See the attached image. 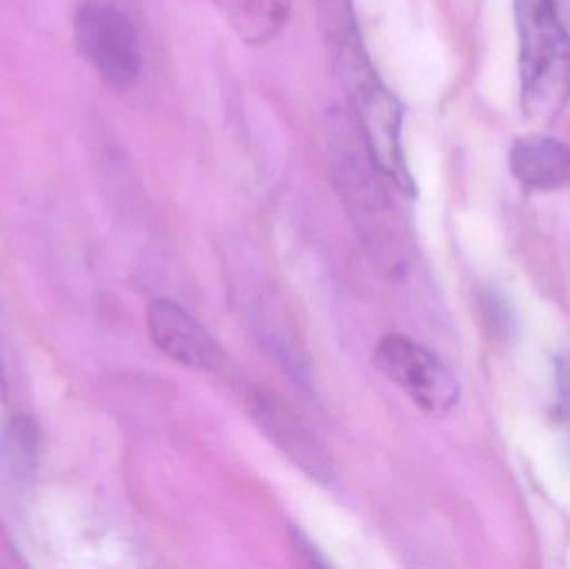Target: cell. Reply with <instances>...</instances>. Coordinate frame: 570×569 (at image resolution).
Listing matches in <instances>:
<instances>
[{"label":"cell","mask_w":570,"mask_h":569,"mask_svg":"<svg viewBox=\"0 0 570 569\" xmlns=\"http://www.w3.org/2000/svg\"><path fill=\"white\" fill-rule=\"evenodd\" d=\"M315 2L325 46L354 110L355 124L382 173L402 193L414 196V180L402 150V109L368 57L352 0Z\"/></svg>","instance_id":"obj_1"},{"label":"cell","mask_w":570,"mask_h":569,"mask_svg":"<svg viewBox=\"0 0 570 569\" xmlns=\"http://www.w3.org/2000/svg\"><path fill=\"white\" fill-rule=\"evenodd\" d=\"M521 107L532 122H551L570 99V36L554 0H515Z\"/></svg>","instance_id":"obj_2"},{"label":"cell","mask_w":570,"mask_h":569,"mask_svg":"<svg viewBox=\"0 0 570 569\" xmlns=\"http://www.w3.org/2000/svg\"><path fill=\"white\" fill-rule=\"evenodd\" d=\"M80 53L116 92L136 86L142 67L139 36L132 20L117 7L90 3L80 9L76 20Z\"/></svg>","instance_id":"obj_3"},{"label":"cell","mask_w":570,"mask_h":569,"mask_svg":"<svg viewBox=\"0 0 570 569\" xmlns=\"http://www.w3.org/2000/svg\"><path fill=\"white\" fill-rule=\"evenodd\" d=\"M374 366L428 413H445L459 400L458 377L428 347L402 334L382 337L372 354Z\"/></svg>","instance_id":"obj_4"},{"label":"cell","mask_w":570,"mask_h":569,"mask_svg":"<svg viewBox=\"0 0 570 569\" xmlns=\"http://www.w3.org/2000/svg\"><path fill=\"white\" fill-rule=\"evenodd\" d=\"M147 324L154 344L177 363L196 370H216L223 363L219 344L179 304L154 301L147 313Z\"/></svg>","instance_id":"obj_5"},{"label":"cell","mask_w":570,"mask_h":569,"mask_svg":"<svg viewBox=\"0 0 570 569\" xmlns=\"http://www.w3.org/2000/svg\"><path fill=\"white\" fill-rule=\"evenodd\" d=\"M509 164L515 179L529 189H558L570 179V149L552 137H519L512 144Z\"/></svg>","instance_id":"obj_6"},{"label":"cell","mask_w":570,"mask_h":569,"mask_svg":"<svg viewBox=\"0 0 570 569\" xmlns=\"http://www.w3.org/2000/svg\"><path fill=\"white\" fill-rule=\"evenodd\" d=\"M256 413L257 421L271 440L305 473L322 481L332 477L331 461L324 448L298 423L297 418L271 403L257 404Z\"/></svg>","instance_id":"obj_7"},{"label":"cell","mask_w":570,"mask_h":569,"mask_svg":"<svg viewBox=\"0 0 570 569\" xmlns=\"http://www.w3.org/2000/svg\"><path fill=\"white\" fill-rule=\"evenodd\" d=\"M244 43L269 42L283 30L288 16L287 0H214Z\"/></svg>","instance_id":"obj_8"},{"label":"cell","mask_w":570,"mask_h":569,"mask_svg":"<svg viewBox=\"0 0 570 569\" xmlns=\"http://www.w3.org/2000/svg\"><path fill=\"white\" fill-rule=\"evenodd\" d=\"M0 454L17 477L36 473L37 431L29 418L20 416L10 423L0 441Z\"/></svg>","instance_id":"obj_9"},{"label":"cell","mask_w":570,"mask_h":569,"mask_svg":"<svg viewBox=\"0 0 570 569\" xmlns=\"http://www.w3.org/2000/svg\"><path fill=\"white\" fill-rule=\"evenodd\" d=\"M288 540H291L292 550L297 555L298 560L308 568H327L324 555L318 548L308 540L307 534L302 533L301 528H288Z\"/></svg>","instance_id":"obj_10"},{"label":"cell","mask_w":570,"mask_h":569,"mask_svg":"<svg viewBox=\"0 0 570 569\" xmlns=\"http://www.w3.org/2000/svg\"><path fill=\"white\" fill-rule=\"evenodd\" d=\"M556 381H558L559 398L562 408L570 416V356H562L556 366Z\"/></svg>","instance_id":"obj_11"}]
</instances>
